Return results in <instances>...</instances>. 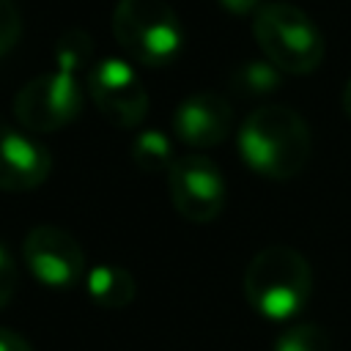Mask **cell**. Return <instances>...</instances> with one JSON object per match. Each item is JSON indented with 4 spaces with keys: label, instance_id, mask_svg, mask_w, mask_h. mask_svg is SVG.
Wrapping results in <instances>:
<instances>
[{
    "label": "cell",
    "instance_id": "cell-14",
    "mask_svg": "<svg viewBox=\"0 0 351 351\" xmlns=\"http://www.w3.org/2000/svg\"><path fill=\"white\" fill-rule=\"evenodd\" d=\"M271 351H332V340L324 326L293 324L274 337Z\"/></svg>",
    "mask_w": 351,
    "mask_h": 351
},
{
    "label": "cell",
    "instance_id": "cell-2",
    "mask_svg": "<svg viewBox=\"0 0 351 351\" xmlns=\"http://www.w3.org/2000/svg\"><path fill=\"white\" fill-rule=\"evenodd\" d=\"M247 304L269 321L296 318L313 293V269L291 244H269L258 250L244 269Z\"/></svg>",
    "mask_w": 351,
    "mask_h": 351
},
{
    "label": "cell",
    "instance_id": "cell-9",
    "mask_svg": "<svg viewBox=\"0 0 351 351\" xmlns=\"http://www.w3.org/2000/svg\"><path fill=\"white\" fill-rule=\"evenodd\" d=\"M52 173L49 148L27 129L0 123V189L30 192L41 186Z\"/></svg>",
    "mask_w": 351,
    "mask_h": 351
},
{
    "label": "cell",
    "instance_id": "cell-18",
    "mask_svg": "<svg viewBox=\"0 0 351 351\" xmlns=\"http://www.w3.org/2000/svg\"><path fill=\"white\" fill-rule=\"evenodd\" d=\"M219 5L233 16H255V11L263 5V0H219Z\"/></svg>",
    "mask_w": 351,
    "mask_h": 351
},
{
    "label": "cell",
    "instance_id": "cell-10",
    "mask_svg": "<svg viewBox=\"0 0 351 351\" xmlns=\"http://www.w3.org/2000/svg\"><path fill=\"white\" fill-rule=\"evenodd\" d=\"M233 129L230 101L211 90L189 93L173 112V132L189 148H214Z\"/></svg>",
    "mask_w": 351,
    "mask_h": 351
},
{
    "label": "cell",
    "instance_id": "cell-11",
    "mask_svg": "<svg viewBox=\"0 0 351 351\" xmlns=\"http://www.w3.org/2000/svg\"><path fill=\"white\" fill-rule=\"evenodd\" d=\"M85 291L93 304H99L104 310H123L134 302L137 285H134V277L129 274V269L115 266V263H99V266L88 269Z\"/></svg>",
    "mask_w": 351,
    "mask_h": 351
},
{
    "label": "cell",
    "instance_id": "cell-1",
    "mask_svg": "<svg viewBox=\"0 0 351 351\" xmlns=\"http://www.w3.org/2000/svg\"><path fill=\"white\" fill-rule=\"evenodd\" d=\"M236 143L244 165L269 181L299 176L313 151L307 121L285 104H263L252 110L244 118Z\"/></svg>",
    "mask_w": 351,
    "mask_h": 351
},
{
    "label": "cell",
    "instance_id": "cell-3",
    "mask_svg": "<svg viewBox=\"0 0 351 351\" xmlns=\"http://www.w3.org/2000/svg\"><path fill=\"white\" fill-rule=\"evenodd\" d=\"M110 27L121 49L148 69L173 63L186 38L181 19L167 0H118Z\"/></svg>",
    "mask_w": 351,
    "mask_h": 351
},
{
    "label": "cell",
    "instance_id": "cell-12",
    "mask_svg": "<svg viewBox=\"0 0 351 351\" xmlns=\"http://www.w3.org/2000/svg\"><path fill=\"white\" fill-rule=\"evenodd\" d=\"M282 85V71L269 60H244L230 71V90L250 96H269Z\"/></svg>",
    "mask_w": 351,
    "mask_h": 351
},
{
    "label": "cell",
    "instance_id": "cell-7",
    "mask_svg": "<svg viewBox=\"0 0 351 351\" xmlns=\"http://www.w3.org/2000/svg\"><path fill=\"white\" fill-rule=\"evenodd\" d=\"M88 96L115 129H137L148 115V90L123 58H104L88 71Z\"/></svg>",
    "mask_w": 351,
    "mask_h": 351
},
{
    "label": "cell",
    "instance_id": "cell-16",
    "mask_svg": "<svg viewBox=\"0 0 351 351\" xmlns=\"http://www.w3.org/2000/svg\"><path fill=\"white\" fill-rule=\"evenodd\" d=\"M16 263H14V255L8 252V247L0 241V310L8 304V299L14 296L16 291Z\"/></svg>",
    "mask_w": 351,
    "mask_h": 351
},
{
    "label": "cell",
    "instance_id": "cell-19",
    "mask_svg": "<svg viewBox=\"0 0 351 351\" xmlns=\"http://www.w3.org/2000/svg\"><path fill=\"white\" fill-rule=\"evenodd\" d=\"M343 112L351 118V77H348V82H346V88H343Z\"/></svg>",
    "mask_w": 351,
    "mask_h": 351
},
{
    "label": "cell",
    "instance_id": "cell-4",
    "mask_svg": "<svg viewBox=\"0 0 351 351\" xmlns=\"http://www.w3.org/2000/svg\"><path fill=\"white\" fill-rule=\"evenodd\" d=\"M252 36L282 74H310L324 60L321 27L291 3H263L252 16Z\"/></svg>",
    "mask_w": 351,
    "mask_h": 351
},
{
    "label": "cell",
    "instance_id": "cell-8",
    "mask_svg": "<svg viewBox=\"0 0 351 351\" xmlns=\"http://www.w3.org/2000/svg\"><path fill=\"white\" fill-rule=\"evenodd\" d=\"M22 258L30 274L52 291L74 288L85 274V252L80 241L58 225H36L22 241Z\"/></svg>",
    "mask_w": 351,
    "mask_h": 351
},
{
    "label": "cell",
    "instance_id": "cell-6",
    "mask_svg": "<svg viewBox=\"0 0 351 351\" xmlns=\"http://www.w3.org/2000/svg\"><path fill=\"white\" fill-rule=\"evenodd\" d=\"M167 192L173 208L195 225L214 222L228 203V184L222 170L200 154L178 156L167 170Z\"/></svg>",
    "mask_w": 351,
    "mask_h": 351
},
{
    "label": "cell",
    "instance_id": "cell-5",
    "mask_svg": "<svg viewBox=\"0 0 351 351\" xmlns=\"http://www.w3.org/2000/svg\"><path fill=\"white\" fill-rule=\"evenodd\" d=\"M55 71L27 80L14 96V115L22 129L47 134L69 126L82 112V88L77 71L85 66L74 52H55Z\"/></svg>",
    "mask_w": 351,
    "mask_h": 351
},
{
    "label": "cell",
    "instance_id": "cell-13",
    "mask_svg": "<svg viewBox=\"0 0 351 351\" xmlns=\"http://www.w3.org/2000/svg\"><path fill=\"white\" fill-rule=\"evenodd\" d=\"M132 159L145 173H162V170L167 173L170 165L178 156H173V143H170V137L165 132H159V129H143L132 140Z\"/></svg>",
    "mask_w": 351,
    "mask_h": 351
},
{
    "label": "cell",
    "instance_id": "cell-17",
    "mask_svg": "<svg viewBox=\"0 0 351 351\" xmlns=\"http://www.w3.org/2000/svg\"><path fill=\"white\" fill-rule=\"evenodd\" d=\"M0 351H33V346L14 329L0 326Z\"/></svg>",
    "mask_w": 351,
    "mask_h": 351
},
{
    "label": "cell",
    "instance_id": "cell-15",
    "mask_svg": "<svg viewBox=\"0 0 351 351\" xmlns=\"http://www.w3.org/2000/svg\"><path fill=\"white\" fill-rule=\"evenodd\" d=\"M22 36V16L14 0H0V58L16 47Z\"/></svg>",
    "mask_w": 351,
    "mask_h": 351
}]
</instances>
